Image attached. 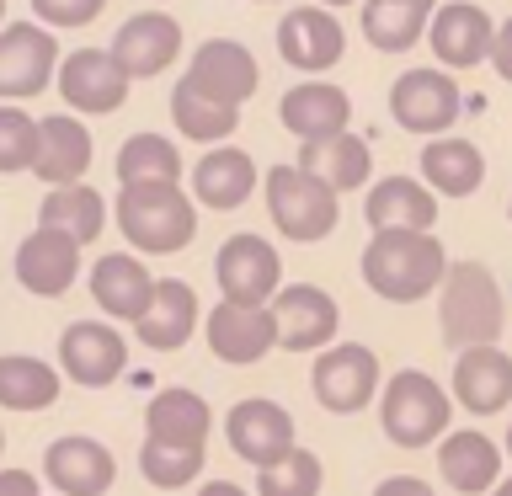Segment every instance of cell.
I'll list each match as a JSON object with an SVG mask.
<instances>
[{
	"instance_id": "6da1fadb",
	"label": "cell",
	"mask_w": 512,
	"mask_h": 496,
	"mask_svg": "<svg viewBox=\"0 0 512 496\" xmlns=\"http://www.w3.org/2000/svg\"><path fill=\"white\" fill-rule=\"evenodd\" d=\"M448 278V251L432 230H379L363 246V283L384 304H416Z\"/></svg>"
},
{
	"instance_id": "7a4b0ae2",
	"label": "cell",
	"mask_w": 512,
	"mask_h": 496,
	"mask_svg": "<svg viewBox=\"0 0 512 496\" xmlns=\"http://www.w3.org/2000/svg\"><path fill=\"white\" fill-rule=\"evenodd\" d=\"M118 230L144 256H171L198 235V203L182 182H134L118 192Z\"/></svg>"
},
{
	"instance_id": "3957f363",
	"label": "cell",
	"mask_w": 512,
	"mask_h": 496,
	"mask_svg": "<svg viewBox=\"0 0 512 496\" xmlns=\"http://www.w3.org/2000/svg\"><path fill=\"white\" fill-rule=\"evenodd\" d=\"M438 320H443V342L454 352L496 347V336L507 326V304L486 262H448V278L438 288Z\"/></svg>"
},
{
	"instance_id": "277c9868",
	"label": "cell",
	"mask_w": 512,
	"mask_h": 496,
	"mask_svg": "<svg viewBox=\"0 0 512 496\" xmlns=\"http://www.w3.org/2000/svg\"><path fill=\"white\" fill-rule=\"evenodd\" d=\"M448 422H454V395L443 390L422 368H400V374L384 379L379 395V427L395 448H427L448 438Z\"/></svg>"
},
{
	"instance_id": "5b68a950",
	"label": "cell",
	"mask_w": 512,
	"mask_h": 496,
	"mask_svg": "<svg viewBox=\"0 0 512 496\" xmlns=\"http://www.w3.org/2000/svg\"><path fill=\"white\" fill-rule=\"evenodd\" d=\"M262 187H267V214L278 224V235L299 240V246L326 240L336 230V219H342V192H331L320 176L299 166H272Z\"/></svg>"
},
{
	"instance_id": "8992f818",
	"label": "cell",
	"mask_w": 512,
	"mask_h": 496,
	"mask_svg": "<svg viewBox=\"0 0 512 496\" xmlns=\"http://www.w3.org/2000/svg\"><path fill=\"white\" fill-rule=\"evenodd\" d=\"M310 390H315L320 406L336 411V416H352V411L374 406V395H379V358H374V347L331 342L326 352H315Z\"/></svg>"
},
{
	"instance_id": "52a82bcc",
	"label": "cell",
	"mask_w": 512,
	"mask_h": 496,
	"mask_svg": "<svg viewBox=\"0 0 512 496\" xmlns=\"http://www.w3.org/2000/svg\"><path fill=\"white\" fill-rule=\"evenodd\" d=\"M59 75V43L43 22H6L0 27V102H27Z\"/></svg>"
},
{
	"instance_id": "ba28073f",
	"label": "cell",
	"mask_w": 512,
	"mask_h": 496,
	"mask_svg": "<svg viewBox=\"0 0 512 496\" xmlns=\"http://www.w3.org/2000/svg\"><path fill=\"white\" fill-rule=\"evenodd\" d=\"M459 107H464V96L448 70H427L422 64V70H406L390 86V118L406 134H422V139H443L459 123Z\"/></svg>"
},
{
	"instance_id": "9c48e42d",
	"label": "cell",
	"mask_w": 512,
	"mask_h": 496,
	"mask_svg": "<svg viewBox=\"0 0 512 496\" xmlns=\"http://www.w3.org/2000/svg\"><path fill=\"white\" fill-rule=\"evenodd\" d=\"M224 438H230V448L251 464V470H272V464H283L299 448L294 416H288L278 400H262V395L235 400L230 416H224Z\"/></svg>"
},
{
	"instance_id": "30bf717a",
	"label": "cell",
	"mask_w": 512,
	"mask_h": 496,
	"mask_svg": "<svg viewBox=\"0 0 512 496\" xmlns=\"http://www.w3.org/2000/svg\"><path fill=\"white\" fill-rule=\"evenodd\" d=\"M219 294L230 304H272L283 288V256L267 246L262 235H230L214 256Z\"/></svg>"
},
{
	"instance_id": "8fae6325",
	"label": "cell",
	"mask_w": 512,
	"mask_h": 496,
	"mask_svg": "<svg viewBox=\"0 0 512 496\" xmlns=\"http://www.w3.org/2000/svg\"><path fill=\"white\" fill-rule=\"evenodd\" d=\"M128 368V342L107 320H75L59 336V374L75 379L80 390H107Z\"/></svg>"
},
{
	"instance_id": "7c38bea8",
	"label": "cell",
	"mask_w": 512,
	"mask_h": 496,
	"mask_svg": "<svg viewBox=\"0 0 512 496\" xmlns=\"http://www.w3.org/2000/svg\"><path fill=\"white\" fill-rule=\"evenodd\" d=\"M54 86L75 112L102 118V112H118L128 102V86H134V80H128V70L112 59V48H80V54L59 59Z\"/></svg>"
},
{
	"instance_id": "4fadbf2b",
	"label": "cell",
	"mask_w": 512,
	"mask_h": 496,
	"mask_svg": "<svg viewBox=\"0 0 512 496\" xmlns=\"http://www.w3.org/2000/svg\"><path fill=\"white\" fill-rule=\"evenodd\" d=\"M203 336H208V352L219 363H262L272 347H278V320H272V304H230L219 299L203 320Z\"/></svg>"
},
{
	"instance_id": "5bb4252c",
	"label": "cell",
	"mask_w": 512,
	"mask_h": 496,
	"mask_svg": "<svg viewBox=\"0 0 512 496\" xmlns=\"http://www.w3.org/2000/svg\"><path fill=\"white\" fill-rule=\"evenodd\" d=\"M182 80H187L192 91H203L208 102L240 107V102H251V96H256V86H262V70H256V54H251L246 43L208 38V43H198V54H192Z\"/></svg>"
},
{
	"instance_id": "9a60e30c",
	"label": "cell",
	"mask_w": 512,
	"mask_h": 496,
	"mask_svg": "<svg viewBox=\"0 0 512 496\" xmlns=\"http://www.w3.org/2000/svg\"><path fill=\"white\" fill-rule=\"evenodd\" d=\"M272 320H278V347L283 352H326L336 342V326H342V310L326 288L315 283H288L272 299Z\"/></svg>"
},
{
	"instance_id": "2e32d148",
	"label": "cell",
	"mask_w": 512,
	"mask_h": 496,
	"mask_svg": "<svg viewBox=\"0 0 512 496\" xmlns=\"http://www.w3.org/2000/svg\"><path fill=\"white\" fill-rule=\"evenodd\" d=\"M43 480L59 496H107L118 480V459L107 443L86 438V432H64L43 454Z\"/></svg>"
},
{
	"instance_id": "e0dca14e",
	"label": "cell",
	"mask_w": 512,
	"mask_h": 496,
	"mask_svg": "<svg viewBox=\"0 0 512 496\" xmlns=\"http://www.w3.org/2000/svg\"><path fill=\"white\" fill-rule=\"evenodd\" d=\"M176 54H182V22L171 11H134L112 32V59L128 70V80H150L171 70Z\"/></svg>"
},
{
	"instance_id": "ac0fdd59",
	"label": "cell",
	"mask_w": 512,
	"mask_h": 496,
	"mask_svg": "<svg viewBox=\"0 0 512 496\" xmlns=\"http://www.w3.org/2000/svg\"><path fill=\"white\" fill-rule=\"evenodd\" d=\"M80 251H86V246H80L75 235L38 224V230L16 246V278H22L27 294L59 299V294H70L75 278H80Z\"/></svg>"
},
{
	"instance_id": "d6986e66",
	"label": "cell",
	"mask_w": 512,
	"mask_h": 496,
	"mask_svg": "<svg viewBox=\"0 0 512 496\" xmlns=\"http://www.w3.org/2000/svg\"><path fill=\"white\" fill-rule=\"evenodd\" d=\"M278 54L304 75H326L336 59L347 54V32L326 6H294L278 22Z\"/></svg>"
},
{
	"instance_id": "ffe728a7",
	"label": "cell",
	"mask_w": 512,
	"mask_h": 496,
	"mask_svg": "<svg viewBox=\"0 0 512 496\" xmlns=\"http://www.w3.org/2000/svg\"><path fill=\"white\" fill-rule=\"evenodd\" d=\"M427 43L438 64L448 70H475V64L491 59V43H496V22L470 0H443L432 11V27H427Z\"/></svg>"
},
{
	"instance_id": "44dd1931",
	"label": "cell",
	"mask_w": 512,
	"mask_h": 496,
	"mask_svg": "<svg viewBox=\"0 0 512 496\" xmlns=\"http://www.w3.org/2000/svg\"><path fill=\"white\" fill-rule=\"evenodd\" d=\"M454 406L470 416H496L512 406V358L502 347H464L454 358Z\"/></svg>"
},
{
	"instance_id": "7402d4cb",
	"label": "cell",
	"mask_w": 512,
	"mask_h": 496,
	"mask_svg": "<svg viewBox=\"0 0 512 496\" xmlns=\"http://www.w3.org/2000/svg\"><path fill=\"white\" fill-rule=\"evenodd\" d=\"M91 128L70 118V112H54V118H38V160H32V176L48 187H70L86 182L91 171Z\"/></svg>"
},
{
	"instance_id": "603a6c76",
	"label": "cell",
	"mask_w": 512,
	"mask_h": 496,
	"mask_svg": "<svg viewBox=\"0 0 512 496\" xmlns=\"http://www.w3.org/2000/svg\"><path fill=\"white\" fill-rule=\"evenodd\" d=\"M278 118L294 139L315 144V139H331V134H347L352 123V102L342 86L331 80H304V86H288L283 102H278Z\"/></svg>"
},
{
	"instance_id": "cb8c5ba5",
	"label": "cell",
	"mask_w": 512,
	"mask_h": 496,
	"mask_svg": "<svg viewBox=\"0 0 512 496\" xmlns=\"http://www.w3.org/2000/svg\"><path fill=\"white\" fill-rule=\"evenodd\" d=\"M155 283L160 278H150V267H144L139 256H128V251H112V256H102V262L91 267V299H96V310L112 315V320H128V326L150 310Z\"/></svg>"
},
{
	"instance_id": "d4e9b609",
	"label": "cell",
	"mask_w": 512,
	"mask_h": 496,
	"mask_svg": "<svg viewBox=\"0 0 512 496\" xmlns=\"http://www.w3.org/2000/svg\"><path fill=\"white\" fill-rule=\"evenodd\" d=\"M198 320H203V310H198V294H192V283H182V278H160L150 310L134 320V336H139V342L150 347V352H176V347L192 342Z\"/></svg>"
},
{
	"instance_id": "484cf974",
	"label": "cell",
	"mask_w": 512,
	"mask_h": 496,
	"mask_svg": "<svg viewBox=\"0 0 512 496\" xmlns=\"http://www.w3.org/2000/svg\"><path fill=\"white\" fill-rule=\"evenodd\" d=\"M368 230H432L438 224V192L416 176H384V182L368 187L363 203Z\"/></svg>"
},
{
	"instance_id": "4316f807",
	"label": "cell",
	"mask_w": 512,
	"mask_h": 496,
	"mask_svg": "<svg viewBox=\"0 0 512 496\" xmlns=\"http://www.w3.org/2000/svg\"><path fill=\"white\" fill-rule=\"evenodd\" d=\"M438 475L448 491L464 496H491L496 480H502V448H496L486 432H448L438 443Z\"/></svg>"
},
{
	"instance_id": "83f0119b",
	"label": "cell",
	"mask_w": 512,
	"mask_h": 496,
	"mask_svg": "<svg viewBox=\"0 0 512 496\" xmlns=\"http://www.w3.org/2000/svg\"><path fill=\"white\" fill-rule=\"evenodd\" d=\"M256 192V160L235 144H214L198 166H192V203L214 208V214H230Z\"/></svg>"
},
{
	"instance_id": "f1b7e54d",
	"label": "cell",
	"mask_w": 512,
	"mask_h": 496,
	"mask_svg": "<svg viewBox=\"0 0 512 496\" xmlns=\"http://www.w3.org/2000/svg\"><path fill=\"white\" fill-rule=\"evenodd\" d=\"M208 427H214V411L198 390H160L150 406H144V438L150 443H171V448H203Z\"/></svg>"
},
{
	"instance_id": "f546056e",
	"label": "cell",
	"mask_w": 512,
	"mask_h": 496,
	"mask_svg": "<svg viewBox=\"0 0 512 496\" xmlns=\"http://www.w3.org/2000/svg\"><path fill=\"white\" fill-rule=\"evenodd\" d=\"M299 171L320 176L331 192H358V187H368V176H374V150H368V139H358L347 128V134L304 144V150H299Z\"/></svg>"
},
{
	"instance_id": "4dcf8cb0",
	"label": "cell",
	"mask_w": 512,
	"mask_h": 496,
	"mask_svg": "<svg viewBox=\"0 0 512 496\" xmlns=\"http://www.w3.org/2000/svg\"><path fill=\"white\" fill-rule=\"evenodd\" d=\"M422 182L438 192V198H470V192H480V182H486V155H480L470 139H459V134L427 139Z\"/></svg>"
},
{
	"instance_id": "1f68e13d",
	"label": "cell",
	"mask_w": 512,
	"mask_h": 496,
	"mask_svg": "<svg viewBox=\"0 0 512 496\" xmlns=\"http://www.w3.org/2000/svg\"><path fill=\"white\" fill-rule=\"evenodd\" d=\"M438 0H363V38L379 54H406V48L432 27Z\"/></svg>"
},
{
	"instance_id": "d6a6232c",
	"label": "cell",
	"mask_w": 512,
	"mask_h": 496,
	"mask_svg": "<svg viewBox=\"0 0 512 496\" xmlns=\"http://www.w3.org/2000/svg\"><path fill=\"white\" fill-rule=\"evenodd\" d=\"M64 374L32 352H6L0 358V411H48L59 400Z\"/></svg>"
},
{
	"instance_id": "836d02e7",
	"label": "cell",
	"mask_w": 512,
	"mask_h": 496,
	"mask_svg": "<svg viewBox=\"0 0 512 496\" xmlns=\"http://www.w3.org/2000/svg\"><path fill=\"white\" fill-rule=\"evenodd\" d=\"M38 224H48V230H64V235H75L80 246H91V240L107 230V203H102V192H96L91 182L48 187V198H43V208H38Z\"/></svg>"
},
{
	"instance_id": "e575fe53",
	"label": "cell",
	"mask_w": 512,
	"mask_h": 496,
	"mask_svg": "<svg viewBox=\"0 0 512 496\" xmlns=\"http://www.w3.org/2000/svg\"><path fill=\"white\" fill-rule=\"evenodd\" d=\"M112 171H118L123 187H134V182H182V155H176V144L166 134H134V139H123Z\"/></svg>"
},
{
	"instance_id": "d590c367",
	"label": "cell",
	"mask_w": 512,
	"mask_h": 496,
	"mask_svg": "<svg viewBox=\"0 0 512 496\" xmlns=\"http://www.w3.org/2000/svg\"><path fill=\"white\" fill-rule=\"evenodd\" d=\"M171 123L182 128L187 139H198V144H224L240 128V107H219V102H208L203 91H192L187 80H176V91H171Z\"/></svg>"
},
{
	"instance_id": "8d00e7d4",
	"label": "cell",
	"mask_w": 512,
	"mask_h": 496,
	"mask_svg": "<svg viewBox=\"0 0 512 496\" xmlns=\"http://www.w3.org/2000/svg\"><path fill=\"white\" fill-rule=\"evenodd\" d=\"M139 475L150 480L155 491H182L203 475V448H171V443H150L139 448Z\"/></svg>"
},
{
	"instance_id": "74e56055",
	"label": "cell",
	"mask_w": 512,
	"mask_h": 496,
	"mask_svg": "<svg viewBox=\"0 0 512 496\" xmlns=\"http://www.w3.org/2000/svg\"><path fill=\"white\" fill-rule=\"evenodd\" d=\"M38 160V118L22 102H0V176L32 171Z\"/></svg>"
},
{
	"instance_id": "f35d334b",
	"label": "cell",
	"mask_w": 512,
	"mask_h": 496,
	"mask_svg": "<svg viewBox=\"0 0 512 496\" xmlns=\"http://www.w3.org/2000/svg\"><path fill=\"white\" fill-rule=\"evenodd\" d=\"M320 459L310 448H294L283 464H272V470H256V496H320Z\"/></svg>"
},
{
	"instance_id": "ab89813d",
	"label": "cell",
	"mask_w": 512,
	"mask_h": 496,
	"mask_svg": "<svg viewBox=\"0 0 512 496\" xmlns=\"http://www.w3.org/2000/svg\"><path fill=\"white\" fill-rule=\"evenodd\" d=\"M107 11V0H32V16L43 27H86Z\"/></svg>"
},
{
	"instance_id": "60d3db41",
	"label": "cell",
	"mask_w": 512,
	"mask_h": 496,
	"mask_svg": "<svg viewBox=\"0 0 512 496\" xmlns=\"http://www.w3.org/2000/svg\"><path fill=\"white\" fill-rule=\"evenodd\" d=\"M374 496H438V491H432L427 480H416V475H384L374 486Z\"/></svg>"
},
{
	"instance_id": "b9f144b4",
	"label": "cell",
	"mask_w": 512,
	"mask_h": 496,
	"mask_svg": "<svg viewBox=\"0 0 512 496\" xmlns=\"http://www.w3.org/2000/svg\"><path fill=\"white\" fill-rule=\"evenodd\" d=\"M491 64H496V75H502L507 86H512V16H507L502 27H496V43H491Z\"/></svg>"
},
{
	"instance_id": "7bdbcfd3",
	"label": "cell",
	"mask_w": 512,
	"mask_h": 496,
	"mask_svg": "<svg viewBox=\"0 0 512 496\" xmlns=\"http://www.w3.org/2000/svg\"><path fill=\"white\" fill-rule=\"evenodd\" d=\"M0 496H43L32 470H0Z\"/></svg>"
},
{
	"instance_id": "ee69618b",
	"label": "cell",
	"mask_w": 512,
	"mask_h": 496,
	"mask_svg": "<svg viewBox=\"0 0 512 496\" xmlns=\"http://www.w3.org/2000/svg\"><path fill=\"white\" fill-rule=\"evenodd\" d=\"M198 496H251V491H240L235 480H208V486H203Z\"/></svg>"
},
{
	"instance_id": "f6af8a7d",
	"label": "cell",
	"mask_w": 512,
	"mask_h": 496,
	"mask_svg": "<svg viewBox=\"0 0 512 496\" xmlns=\"http://www.w3.org/2000/svg\"><path fill=\"white\" fill-rule=\"evenodd\" d=\"M491 496H512V475H502V480H496V491Z\"/></svg>"
},
{
	"instance_id": "bcb514c9",
	"label": "cell",
	"mask_w": 512,
	"mask_h": 496,
	"mask_svg": "<svg viewBox=\"0 0 512 496\" xmlns=\"http://www.w3.org/2000/svg\"><path fill=\"white\" fill-rule=\"evenodd\" d=\"M315 6H326V11H336V6H352V0H315Z\"/></svg>"
},
{
	"instance_id": "7dc6e473",
	"label": "cell",
	"mask_w": 512,
	"mask_h": 496,
	"mask_svg": "<svg viewBox=\"0 0 512 496\" xmlns=\"http://www.w3.org/2000/svg\"><path fill=\"white\" fill-rule=\"evenodd\" d=\"M507 454H512V427H507Z\"/></svg>"
},
{
	"instance_id": "c3c4849f",
	"label": "cell",
	"mask_w": 512,
	"mask_h": 496,
	"mask_svg": "<svg viewBox=\"0 0 512 496\" xmlns=\"http://www.w3.org/2000/svg\"><path fill=\"white\" fill-rule=\"evenodd\" d=\"M0 22H6V0H0Z\"/></svg>"
},
{
	"instance_id": "681fc988",
	"label": "cell",
	"mask_w": 512,
	"mask_h": 496,
	"mask_svg": "<svg viewBox=\"0 0 512 496\" xmlns=\"http://www.w3.org/2000/svg\"><path fill=\"white\" fill-rule=\"evenodd\" d=\"M0 448H6V432H0Z\"/></svg>"
},
{
	"instance_id": "f907efd6",
	"label": "cell",
	"mask_w": 512,
	"mask_h": 496,
	"mask_svg": "<svg viewBox=\"0 0 512 496\" xmlns=\"http://www.w3.org/2000/svg\"><path fill=\"white\" fill-rule=\"evenodd\" d=\"M256 6H262V0H256Z\"/></svg>"
},
{
	"instance_id": "816d5d0a",
	"label": "cell",
	"mask_w": 512,
	"mask_h": 496,
	"mask_svg": "<svg viewBox=\"0 0 512 496\" xmlns=\"http://www.w3.org/2000/svg\"><path fill=\"white\" fill-rule=\"evenodd\" d=\"M507 214H512V208H507Z\"/></svg>"
}]
</instances>
